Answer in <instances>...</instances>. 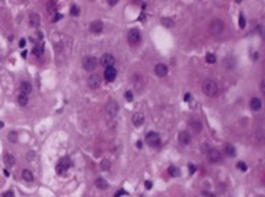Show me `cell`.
Instances as JSON below:
<instances>
[{
  "label": "cell",
  "instance_id": "obj_1",
  "mask_svg": "<svg viewBox=\"0 0 265 197\" xmlns=\"http://www.w3.org/2000/svg\"><path fill=\"white\" fill-rule=\"evenodd\" d=\"M202 90H203V93L206 94V96H214V94L217 93V90H218V86H217V84H216V81H213V80H206L205 82H203V85H202Z\"/></svg>",
  "mask_w": 265,
  "mask_h": 197
},
{
  "label": "cell",
  "instance_id": "obj_2",
  "mask_svg": "<svg viewBox=\"0 0 265 197\" xmlns=\"http://www.w3.org/2000/svg\"><path fill=\"white\" fill-rule=\"evenodd\" d=\"M223 30H224V22L221 19H213L210 22V25H209V31H210L213 36L220 34Z\"/></svg>",
  "mask_w": 265,
  "mask_h": 197
},
{
  "label": "cell",
  "instance_id": "obj_3",
  "mask_svg": "<svg viewBox=\"0 0 265 197\" xmlns=\"http://www.w3.org/2000/svg\"><path fill=\"white\" fill-rule=\"evenodd\" d=\"M98 66V59L94 58V56H85L84 60H82V67L85 68L87 71H92L95 70Z\"/></svg>",
  "mask_w": 265,
  "mask_h": 197
},
{
  "label": "cell",
  "instance_id": "obj_4",
  "mask_svg": "<svg viewBox=\"0 0 265 197\" xmlns=\"http://www.w3.org/2000/svg\"><path fill=\"white\" fill-rule=\"evenodd\" d=\"M118 110H120V107H118V103L116 101V100H110V101L106 104V114H107L109 117L114 118L116 115H117Z\"/></svg>",
  "mask_w": 265,
  "mask_h": 197
},
{
  "label": "cell",
  "instance_id": "obj_5",
  "mask_svg": "<svg viewBox=\"0 0 265 197\" xmlns=\"http://www.w3.org/2000/svg\"><path fill=\"white\" fill-rule=\"evenodd\" d=\"M146 141H147V144L148 145H151V147H158V145L161 144L159 134L155 133V131H150V133H147V136H146Z\"/></svg>",
  "mask_w": 265,
  "mask_h": 197
},
{
  "label": "cell",
  "instance_id": "obj_6",
  "mask_svg": "<svg viewBox=\"0 0 265 197\" xmlns=\"http://www.w3.org/2000/svg\"><path fill=\"white\" fill-rule=\"evenodd\" d=\"M140 40H142V34H140V31L137 29H130L128 31V41H129L130 44H139Z\"/></svg>",
  "mask_w": 265,
  "mask_h": 197
},
{
  "label": "cell",
  "instance_id": "obj_7",
  "mask_svg": "<svg viewBox=\"0 0 265 197\" xmlns=\"http://www.w3.org/2000/svg\"><path fill=\"white\" fill-rule=\"evenodd\" d=\"M114 63H116V59H114V56L110 54H104L103 56H102V59H100V64L103 66V67H113L114 66Z\"/></svg>",
  "mask_w": 265,
  "mask_h": 197
},
{
  "label": "cell",
  "instance_id": "obj_8",
  "mask_svg": "<svg viewBox=\"0 0 265 197\" xmlns=\"http://www.w3.org/2000/svg\"><path fill=\"white\" fill-rule=\"evenodd\" d=\"M70 164H72V161L69 160V159H61L58 163V166H56V173L58 174H63L65 171L69 170V167H70Z\"/></svg>",
  "mask_w": 265,
  "mask_h": 197
},
{
  "label": "cell",
  "instance_id": "obj_9",
  "mask_svg": "<svg viewBox=\"0 0 265 197\" xmlns=\"http://www.w3.org/2000/svg\"><path fill=\"white\" fill-rule=\"evenodd\" d=\"M207 159H209V161H211V163H217V161H220V159H221V152L220 151H217V149H209V151H207Z\"/></svg>",
  "mask_w": 265,
  "mask_h": 197
},
{
  "label": "cell",
  "instance_id": "obj_10",
  "mask_svg": "<svg viewBox=\"0 0 265 197\" xmlns=\"http://www.w3.org/2000/svg\"><path fill=\"white\" fill-rule=\"evenodd\" d=\"M88 86L91 89H98L100 86V77L98 74H92V75L88 78Z\"/></svg>",
  "mask_w": 265,
  "mask_h": 197
},
{
  "label": "cell",
  "instance_id": "obj_11",
  "mask_svg": "<svg viewBox=\"0 0 265 197\" xmlns=\"http://www.w3.org/2000/svg\"><path fill=\"white\" fill-rule=\"evenodd\" d=\"M116 77H117V70L114 67H107L104 70V78H106V81L111 82V81L116 80Z\"/></svg>",
  "mask_w": 265,
  "mask_h": 197
},
{
  "label": "cell",
  "instance_id": "obj_12",
  "mask_svg": "<svg viewBox=\"0 0 265 197\" xmlns=\"http://www.w3.org/2000/svg\"><path fill=\"white\" fill-rule=\"evenodd\" d=\"M223 64H224V67L227 70H231V68H234L236 66V59L234 56H225L224 60H223Z\"/></svg>",
  "mask_w": 265,
  "mask_h": 197
},
{
  "label": "cell",
  "instance_id": "obj_13",
  "mask_svg": "<svg viewBox=\"0 0 265 197\" xmlns=\"http://www.w3.org/2000/svg\"><path fill=\"white\" fill-rule=\"evenodd\" d=\"M90 29H91V31H92V33H95V34H99L100 31L103 30V22H102V21H94V22L91 23Z\"/></svg>",
  "mask_w": 265,
  "mask_h": 197
},
{
  "label": "cell",
  "instance_id": "obj_14",
  "mask_svg": "<svg viewBox=\"0 0 265 197\" xmlns=\"http://www.w3.org/2000/svg\"><path fill=\"white\" fill-rule=\"evenodd\" d=\"M154 70H155V74H157L158 77H165L168 74V66L166 64H164V63H158Z\"/></svg>",
  "mask_w": 265,
  "mask_h": 197
},
{
  "label": "cell",
  "instance_id": "obj_15",
  "mask_svg": "<svg viewBox=\"0 0 265 197\" xmlns=\"http://www.w3.org/2000/svg\"><path fill=\"white\" fill-rule=\"evenodd\" d=\"M143 122H144V115H143V114H140V112L133 114V117H132V123H133V126L139 127V126L143 125Z\"/></svg>",
  "mask_w": 265,
  "mask_h": 197
},
{
  "label": "cell",
  "instance_id": "obj_16",
  "mask_svg": "<svg viewBox=\"0 0 265 197\" xmlns=\"http://www.w3.org/2000/svg\"><path fill=\"white\" fill-rule=\"evenodd\" d=\"M179 141L183 145H188L191 143V134H190L188 131H181L179 134Z\"/></svg>",
  "mask_w": 265,
  "mask_h": 197
},
{
  "label": "cell",
  "instance_id": "obj_17",
  "mask_svg": "<svg viewBox=\"0 0 265 197\" xmlns=\"http://www.w3.org/2000/svg\"><path fill=\"white\" fill-rule=\"evenodd\" d=\"M19 88H21V92H22L23 94H29L32 92V89H33V88H32V84L30 82H27V81L21 82V86H19Z\"/></svg>",
  "mask_w": 265,
  "mask_h": 197
},
{
  "label": "cell",
  "instance_id": "obj_18",
  "mask_svg": "<svg viewBox=\"0 0 265 197\" xmlns=\"http://www.w3.org/2000/svg\"><path fill=\"white\" fill-rule=\"evenodd\" d=\"M261 98H258V97H253L252 98V101H250V107H252V110L253 111H260L261 110Z\"/></svg>",
  "mask_w": 265,
  "mask_h": 197
},
{
  "label": "cell",
  "instance_id": "obj_19",
  "mask_svg": "<svg viewBox=\"0 0 265 197\" xmlns=\"http://www.w3.org/2000/svg\"><path fill=\"white\" fill-rule=\"evenodd\" d=\"M3 160H4V164L7 167H13L15 164V157L11 155V153H6L4 157H3Z\"/></svg>",
  "mask_w": 265,
  "mask_h": 197
},
{
  "label": "cell",
  "instance_id": "obj_20",
  "mask_svg": "<svg viewBox=\"0 0 265 197\" xmlns=\"http://www.w3.org/2000/svg\"><path fill=\"white\" fill-rule=\"evenodd\" d=\"M190 125H191V127L194 129V131H195V133H199V131L202 130V123H201V121H199V119H191Z\"/></svg>",
  "mask_w": 265,
  "mask_h": 197
},
{
  "label": "cell",
  "instance_id": "obj_21",
  "mask_svg": "<svg viewBox=\"0 0 265 197\" xmlns=\"http://www.w3.org/2000/svg\"><path fill=\"white\" fill-rule=\"evenodd\" d=\"M224 152L225 155H228V156H236V149L232 144H227L224 147Z\"/></svg>",
  "mask_w": 265,
  "mask_h": 197
},
{
  "label": "cell",
  "instance_id": "obj_22",
  "mask_svg": "<svg viewBox=\"0 0 265 197\" xmlns=\"http://www.w3.org/2000/svg\"><path fill=\"white\" fill-rule=\"evenodd\" d=\"M29 21H30V25L32 26H39L40 25V17L37 15L36 13H32L30 15H29Z\"/></svg>",
  "mask_w": 265,
  "mask_h": 197
},
{
  "label": "cell",
  "instance_id": "obj_23",
  "mask_svg": "<svg viewBox=\"0 0 265 197\" xmlns=\"http://www.w3.org/2000/svg\"><path fill=\"white\" fill-rule=\"evenodd\" d=\"M33 54L37 55V56H41V55L44 54V45H43V44L35 45V48H33Z\"/></svg>",
  "mask_w": 265,
  "mask_h": 197
},
{
  "label": "cell",
  "instance_id": "obj_24",
  "mask_svg": "<svg viewBox=\"0 0 265 197\" xmlns=\"http://www.w3.org/2000/svg\"><path fill=\"white\" fill-rule=\"evenodd\" d=\"M95 184H96V186H98L99 189H107L109 188V184L106 182V181H104L103 178H98Z\"/></svg>",
  "mask_w": 265,
  "mask_h": 197
},
{
  "label": "cell",
  "instance_id": "obj_25",
  "mask_svg": "<svg viewBox=\"0 0 265 197\" xmlns=\"http://www.w3.org/2000/svg\"><path fill=\"white\" fill-rule=\"evenodd\" d=\"M27 100H29V98H27V94L21 93L18 96V104H19V105H22V107L27 104Z\"/></svg>",
  "mask_w": 265,
  "mask_h": 197
},
{
  "label": "cell",
  "instance_id": "obj_26",
  "mask_svg": "<svg viewBox=\"0 0 265 197\" xmlns=\"http://www.w3.org/2000/svg\"><path fill=\"white\" fill-rule=\"evenodd\" d=\"M22 178L25 179V181H27V182H32V181H33V174H32L29 170H23L22 171Z\"/></svg>",
  "mask_w": 265,
  "mask_h": 197
},
{
  "label": "cell",
  "instance_id": "obj_27",
  "mask_svg": "<svg viewBox=\"0 0 265 197\" xmlns=\"http://www.w3.org/2000/svg\"><path fill=\"white\" fill-rule=\"evenodd\" d=\"M161 23L164 25V26H166V27H173V25H175V22H173L171 18H162Z\"/></svg>",
  "mask_w": 265,
  "mask_h": 197
},
{
  "label": "cell",
  "instance_id": "obj_28",
  "mask_svg": "<svg viewBox=\"0 0 265 197\" xmlns=\"http://www.w3.org/2000/svg\"><path fill=\"white\" fill-rule=\"evenodd\" d=\"M110 161L109 160H102L100 161V170L102 171H107V170H110Z\"/></svg>",
  "mask_w": 265,
  "mask_h": 197
},
{
  "label": "cell",
  "instance_id": "obj_29",
  "mask_svg": "<svg viewBox=\"0 0 265 197\" xmlns=\"http://www.w3.org/2000/svg\"><path fill=\"white\" fill-rule=\"evenodd\" d=\"M168 171H169V174H171L172 177H179V175H180V170L177 168V167H175V166H171Z\"/></svg>",
  "mask_w": 265,
  "mask_h": 197
},
{
  "label": "cell",
  "instance_id": "obj_30",
  "mask_svg": "<svg viewBox=\"0 0 265 197\" xmlns=\"http://www.w3.org/2000/svg\"><path fill=\"white\" fill-rule=\"evenodd\" d=\"M47 8H48V11H51V13L56 11V1H48V3H47Z\"/></svg>",
  "mask_w": 265,
  "mask_h": 197
},
{
  "label": "cell",
  "instance_id": "obj_31",
  "mask_svg": "<svg viewBox=\"0 0 265 197\" xmlns=\"http://www.w3.org/2000/svg\"><path fill=\"white\" fill-rule=\"evenodd\" d=\"M70 14H72L73 17H77V15L80 14V8H78L77 6H74V4H73L72 7H70Z\"/></svg>",
  "mask_w": 265,
  "mask_h": 197
},
{
  "label": "cell",
  "instance_id": "obj_32",
  "mask_svg": "<svg viewBox=\"0 0 265 197\" xmlns=\"http://www.w3.org/2000/svg\"><path fill=\"white\" fill-rule=\"evenodd\" d=\"M246 26V18H245V15H243V14H240V15H239V27H245Z\"/></svg>",
  "mask_w": 265,
  "mask_h": 197
},
{
  "label": "cell",
  "instance_id": "obj_33",
  "mask_svg": "<svg viewBox=\"0 0 265 197\" xmlns=\"http://www.w3.org/2000/svg\"><path fill=\"white\" fill-rule=\"evenodd\" d=\"M8 140H10V141H13V143H15V141L18 140V134H17L15 131H10V134H8Z\"/></svg>",
  "mask_w": 265,
  "mask_h": 197
},
{
  "label": "cell",
  "instance_id": "obj_34",
  "mask_svg": "<svg viewBox=\"0 0 265 197\" xmlns=\"http://www.w3.org/2000/svg\"><path fill=\"white\" fill-rule=\"evenodd\" d=\"M206 62L207 63H214V62H216V56H214V54H207L206 55Z\"/></svg>",
  "mask_w": 265,
  "mask_h": 197
},
{
  "label": "cell",
  "instance_id": "obj_35",
  "mask_svg": "<svg viewBox=\"0 0 265 197\" xmlns=\"http://www.w3.org/2000/svg\"><path fill=\"white\" fill-rule=\"evenodd\" d=\"M236 166H238V168L240 171H246L247 170V166H246V163H243V161H239L238 164H236Z\"/></svg>",
  "mask_w": 265,
  "mask_h": 197
},
{
  "label": "cell",
  "instance_id": "obj_36",
  "mask_svg": "<svg viewBox=\"0 0 265 197\" xmlns=\"http://www.w3.org/2000/svg\"><path fill=\"white\" fill-rule=\"evenodd\" d=\"M125 98L128 100V101H132L133 100V93L130 92V90H128V92H125Z\"/></svg>",
  "mask_w": 265,
  "mask_h": 197
},
{
  "label": "cell",
  "instance_id": "obj_37",
  "mask_svg": "<svg viewBox=\"0 0 265 197\" xmlns=\"http://www.w3.org/2000/svg\"><path fill=\"white\" fill-rule=\"evenodd\" d=\"M184 100L187 101V103H190V101L192 100V96H191V93H185L184 94Z\"/></svg>",
  "mask_w": 265,
  "mask_h": 197
},
{
  "label": "cell",
  "instance_id": "obj_38",
  "mask_svg": "<svg viewBox=\"0 0 265 197\" xmlns=\"http://www.w3.org/2000/svg\"><path fill=\"white\" fill-rule=\"evenodd\" d=\"M3 197H14V193L11 192V190H8V192H6L4 194H3Z\"/></svg>",
  "mask_w": 265,
  "mask_h": 197
},
{
  "label": "cell",
  "instance_id": "obj_39",
  "mask_svg": "<svg viewBox=\"0 0 265 197\" xmlns=\"http://www.w3.org/2000/svg\"><path fill=\"white\" fill-rule=\"evenodd\" d=\"M25 45H26V40H25V38H21V40H19V47H25Z\"/></svg>",
  "mask_w": 265,
  "mask_h": 197
},
{
  "label": "cell",
  "instance_id": "obj_40",
  "mask_svg": "<svg viewBox=\"0 0 265 197\" xmlns=\"http://www.w3.org/2000/svg\"><path fill=\"white\" fill-rule=\"evenodd\" d=\"M144 185H146V188H147V189H151V186H153V184H151L150 181H146V182H144Z\"/></svg>",
  "mask_w": 265,
  "mask_h": 197
},
{
  "label": "cell",
  "instance_id": "obj_41",
  "mask_svg": "<svg viewBox=\"0 0 265 197\" xmlns=\"http://www.w3.org/2000/svg\"><path fill=\"white\" fill-rule=\"evenodd\" d=\"M121 194H125V192H124V190H118V192L114 194V197H120Z\"/></svg>",
  "mask_w": 265,
  "mask_h": 197
},
{
  "label": "cell",
  "instance_id": "obj_42",
  "mask_svg": "<svg viewBox=\"0 0 265 197\" xmlns=\"http://www.w3.org/2000/svg\"><path fill=\"white\" fill-rule=\"evenodd\" d=\"M117 1H118V0H109V4H110V6H116V4H117Z\"/></svg>",
  "mask_w": 265,
  "mask_h": 197
},
{
  "label": "cell",
  "instance_id": "obj_43",
  "mask_svg": "<svg viewBox=\"0 0 265 197\" xmlns=\"http://www.w3.org/2000/svg\"><path fill=\"white\" fill-rule=\"evenodd\" d=\"M62 18V15H61V14H56V15H55V18H54V21H58V19H61Z\"/></svg>",
  "mask_w": 265,
  "mask_h": 197
},
{
  "label": "cell",
  "instance_id": "obj_44",
  "mask_svg": "<svg viewBox=\"0 0 265 197\" xmlns=\"http://www.w3.org/2000/svg\"><path fill=\"white\" fill-rule=\"evenodd\" d=\"M33 155H35L33 152H29V153H27V159H30V160H32V159H33Z\"/></svg>",
  "mask_w": 265,
  "mask_h": 197
},
{
  "label": "cell",
  "instance_id": "obj_45",
  "mask_svg": "<svg viewBox=\"0 0 265 197\" xmlns=\"http://www.w3.org/2000/svg\"><path fill=\"white\" fill-rule=\"evenodd\" d=\"M261 92H262V93H264V92H265V89H264V81H262V82H261Z\"/></svg>",
  "mask_w": 265,
  "mask_h": 197
},
{
  "label": "cell",
  "instance_id": "obj_46",
  "mask_svg": "<svg viewBox=\"0 0 265 197\" xmlns=\"http://www.w3.org/2000/svg\"><path fill=\"white\" fill-rule=\"evenodd\" d=\"M253 59H254V60H257V59H258V54H257V52L253 55Z\"/></svg>",
  "mask_w": 265,
  "mask_h": 197
},
{
  "label": "cell",
  "instance_id": "obj_47",
  "mask_svg": "<svg viewBox=\"0 0 265 197\" xmlns=\"http://www.w3.org/2000/svg\"><path fill=\"white\" fill-rule=\"evenodd\" d=\"M137 148H142V141H137Z\"/></svg>",
  "mask_w": 265,
  "mask_h": 197
},
{
  "label": "cell",
  "instance_id": "obj_48",
  "mask_svg": "<svg viewBox=\"0 0 265 197\" xmlns=\"http://www.w3.org/2000/svg\"><path fill=\"white\" fill-rule=\"evenodd\" d=\"M3 126H4V123H3V122H0V127H3Z\"/></svg>",
  "mask_w": 265,
  "mask_h": 197
}]
</instances>
